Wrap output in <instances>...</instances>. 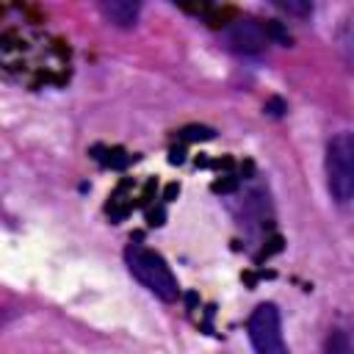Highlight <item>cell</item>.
Segmentation results:
<instances>
[{
	"instance_id": "obj_1",
	"label": "cell",
	"mask_w": 354,
	"mask_h": 354,
	"mask_svg": "<svg viewBox=\"0 0 354 354\" xmlns=\"http://www.w3.org/2000/svg\"><path fill=\"white\" fill-rule=\"evenodd\" d=\"M124 263H127L130 274H133L149 293H155L158 299L174 301V299L180 296L177 277L171 274L169 263H166L158 252H152V249H147V246H141V243H130V246L124 249Z\"/></svg>"
},
{
	"instance_id": "obj_2",
	"label": "cell",
	"mask_w": 354,
	"mask_h": 354,
	"mask_svg": "<svg viewBox=\"0 0 354 354\" xmlns=\"http://www.w3.org/2000/svg\"><path fill=\"white\" fill-rule=\"evenodd\" d=\"M326 188L340 205L354 199V133H337L326 144Z\"/></svg>"
},
{
	"instance_id": "obj_3",
	"label": "cell",
	"mask_w": 354,
	"mask_h": 354,
	"mask_svg": "<svg viewBox=\"0 0 354 354\" xmlns=\"http://www.w3.org/2000/svg\"><path fill=\"white\" fill-rule=\"evenodd\" d=\"M246 329H249V340L257 354H288L279 310L274 304H257L249 315Z\"/></svg>"
},
{
	"instance_id": "obj_4",
	"label": "cell",
	"mask_w": 354,
	"mask_h": 354,
	"mask_svg": "<svg viewBox=\"0 0 354 354\" xmlns=\"http://www.w3.org/2000/svg\"><path fill=\"white\" fill-rule=\"evenodd\" d=\"M227 41L238 53H260L266 47V30L254 19H238L227 30Z\"/></svg>"
},
{
	"instance_id": "obj_5",
	"label": "cell",
	"mask_w": 354,
	"mask_h": 354,
	"mask_svg": "<svg viewBox=\"0 0 354 354\" xmlns=\"http://www.w3.org/2000/svg\"><path fill=\"white\" fill-rule=\"evenodd\" d=\"M100 11L105 14L108 22H113L119 28H130V25H136L141 6L133 0H105V3H100Z\"/></svg>"
},
{
	"instance_id": "obj_6",
	"label": "cell",
	"mask_w": 354,
	"mask_h": 354,
	"mask_svg": "<svg viewBox=\"0 0 354 354\" xmlns=\"http://www.w3.org/2000/svg\"><path fill=\"white\" fill-rule=\"evenodd\" d=\"M324 354H354V343L343 329H332L329 337H326Z\"/></svg>"
},
{
	"instance_id": "obj_7",
	"label": "cell",
	"mask_w": 354,
	"mask_h": 354,
	"mask_svg": "<svg viewBox=\"0 0 354 354\" xmlns=\"http://www.w3.org/2000/svg\"><path fill=\"white\" fill-rule=\"evenodd\" d=\"M340 50H343V58L354 66V11L346 17V22L340 28Z\"/></svg>"
},
{
	"instance_id": "obj_8",
	"label": "cell",
	"mask_w": 354,
	"mask_h": 354,
	"mask_svg": "<svg viewBox=\"0 0 354 354\" xmlns=\"http://www.w3.org/2000/svg\"><path fill=\"white\" fill-rule=\"evenodd\" d=\"M279 6H282L285 11H293V14H307V11H310L307 3H301V6H299V3H279Z\"/></svg>"
}]
</instances>
